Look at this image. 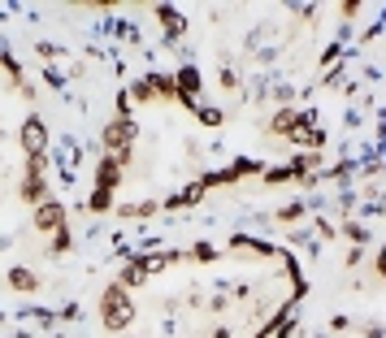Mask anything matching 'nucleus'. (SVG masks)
<instances>
[{
	"instance_id": "obj_1",
	"label": "nucleus",
	"mask_w": 386,
	"mask_h": 338,
	"mask_svg": "<svg viewBox=\"0 0 386 338\" xmlns=\"http://www.w3.org/2000/svg\"><path fill=\"white\" fill-rule=\"evenodd\" d=\"M100 321H104V330H126L135 321V303H131V291L118 282H109L104 286V295H100Z\"/></svg>"
},
{
	"instance_id": "obj_2",
	"label": "nucleus",
	"mask_w": 386,
	"mask_h": 338,
	"mask_svg": "<svg viewBox=\"0 0 386 338\" xmlns=\"http://www.w3.org/2000/svg\"><path fill=\"white\" fill-rule=\"evenodd\" d=\"M44 169H48V156H26L22 165V187H18V200L22 204H44L48 200V182H44Z\"/></svg>"
},
{
	"instance_id": "obj_3",
	"label": "nucleus",
	"mask_w": 386,
	"mask_h": 338,
	"mask_svg": "<svg viewBox=\"0 0 386 338\" xmlns=\"http://www.w3.org/2000/svg\"><path fill=\"white\" fill-rule=\"evenodd\" d=\"M139 139V126H135V118H113L100 131V143H104V152L109 156H122V152H131V143Z\"/></svg>"
},
{
	"instance_id": "obj_4",
	"label": "nucleus",
	"mask_w": 386,
	"mask_h": 338,
	"mask_svg": "<svg viewBox=\"0 0 386 338\" xmlns=\"http://www.w3.org/2000/svg\"><path fill=\"white\" fill-rule=\"evenodd\" d=\"M291 143H300L304 152H321V143H326V131L317 126V118L313 113H300L295 118V126H291V135H286Z\"/></svg>"
},
{
	"instance_id": "obj_5",
	"label": "nucleus",
	"mask_w": 386,
	"mask_h": 338,
	"mask_svg": "<svg viewBox=\"0 0 386 338\" xmlns=\"http://www.w3.org/2000/svg\"><path fill=\"white\" fill-rule=\"evenodd\" d=\"M131 165V152H122V156H100V165H95V187L100 191H118V182H122V169Z\"/></svg>"
},
{
	"instance_id": "obj_6",
	"label": "nucleus",
	"mask_w": 386,
	"mask_h": 338,
	"mask_svg": "<svg viewBox=\"0 0 386 338\" xmlns=\"http://www.w3.org/2000/svg\"><path fill=\"white\" fill-rule=\"evenodd\" d=\"M61 225H70L66 204H61V200H44V204L35 208V230H39V234H57Z\"/></svg>"
},
{
	"instance_id": "obj_7",
	"label": "nucleus",
	"mask_w": 386,
	"mask_h": 338,
	"mask_svg": "<svg viewBox=\"0 0 386 338\" xmlns=\"http://www.w3.org/2000/svg\"><path fill=\"white\" fill-rule=\"evenodd\" d=\"M22 152L26 156H44L48 152V126L39 113H30V118L22 122Z\"/></svg>"
},
{
	"instance_id": "obj_8",
	"label": "nucleus",
	"mask_w": 386,
	"mask_h": 338,
	"mask_svg": "<svg viewBox=\"0 0 386 338\" xmlns=\"http://www.w3.org/2000/svg\"><path fill=\"white\" fill-rule=\"evenodd\" d=\"M208 196V187L196 178V182H187L183 191H178V196H169V200H160V208H169V213H178V208H196L200 200Z\"/></svg>"
},
{
	"instance_id": "obj_9",
	"label": "nucleus",
	"mask_w": 386,
	"mask_h": 338,
	"mask_svg": "<svg viewBox=\"0 0 386 338\" xmlns=\"http://www.w3.org/2000/svg\"><path fill=\"white\" fill-rule=\"evenodd\" d=\"M148 282V256H131V261L122 265V278H118V286H126V291H131V286H143Z\"/></svg>"
},
{
	"instance_id": "obj_10",
	"label": "nucleus",
	"mask_w": 386,
	"mask_h": 338,
	"mask_svg": "<svg viewBox=\"0 0 386 338\" xmlns=\"http://www.w3.org/2000/svg\"><path fill=\"white\" fill-rule=\"evenodd\" d=\"M156 18H160V26H165V39H183V35H187V18H183L178 9L156 5Z\"/></svg>"
},
{
	"instance_id": "obj_11",
	"label": "nucleus",
	"mask_w": 386,
	"mask_h": 338,
	"mask_svg": "<svg viewBox=\"0 0 386 338\" xmlns=\"http://www.w3.org/2000/svg\"><path fill=\"white\" fill-rule=\"evenodd\" d=\"M5 282H9L18 295L39 291V273H35V269H22V265H18V269H9V273H5Z\"/></svg>"
},
{
	"instance_id": "obj_12",
	"label": "nucleus",
	"mask_w": 386,
	"mask_h": 338,
	"mask_svg": "<svg viewBox=\"0 0 386 338\" xmlns=\"http://www.w3.org/2000/svg\"><path fill=\"white\" fill-rule=\"evenodd\" d=\"M126 95H131L135 104H148V100H156V83H152V74L135 78V83H131V91H126Z\"/></svg>"
},
{
	"instance_id": "obj_13",
	"label": "nucleus",
	"mask_w": 386,
	"mask_h": 338,
	"mask_svg": "<svg viewBox=\"0 0 386 338\" xmlns=\"http://www.w3.org/2000/svg\"><path fill=\"white\" fill-rule=\"evenodd\" d=\"M295 118H300V113L295 109H278V113H273V118H269V135H291V126H295Z\"/></svg>"
},
{
	"instance_id": "obj_14",
	"label": "nucleus",
	"mask_w": 386,
	"mask_h": 338,
	"mask_svg": "<svg viewBox=\"0 0 386 338\" xmlns=\"http://www.w3.org/2000/svg\"><path fill=\"white\" fill-rule=\"evenodd\" d=\"M174 78H178L183 95H191V100L200 95V70H196V66H178V74H174Z\"/></svg>"
},
{
	"instance_id": "obj_15",
	"label": "nucleus",
	"mask_w": 386,
	"mask_h": 338,
	"mask_svg": "<svg viewBox=\"0 0 386 338\" xmlns=\"http://www.w3.org/2000/svg\"><path fill=\"white\" fill-rule=\"evenodd\" d=\"M230 173H235V178H261L265 165H261V160H252V156H239L235 165H230Z\"/></svg>"
},
{
	"instance_id": "obj_16",
	"label": "nucleus",
	"mask_w": 386,
	"mask_h": 338,
	"mask_svg": "<svg viewBox=\"0 0 386 338\" xmlns=\"http://www.w3.org/2000/svg\"><path fill=\"white\" fill-rule=\"evenodd\" d=\"M230 247H248V252H256V256H273V252H278L273 243H261V238H252V234H235Z\"/></svg>"
},
{
	"instance_id": "obj_17",
	"label": "nucleus",
	"mask_w": 386,
	"mask_h": 338,
	"mask_svg": "<svg viewBox=\"0 0 386 338\" xmlns=\"http://www.w3.org/2000/svg\"><path fill=\"white\" fill-rule=\"evenodd\" d=\"M109 208H113V191H100V187H95L91 200H87V213L100 217V213H109Z\"/></svg>"
},
{
	"instance_id": "obj_18",
	"label": "nucleus",
	"mask_w": 386,
	"mask_h": 338,
	"mask_svg": "<svg viewBox=\"0 0 386 338\" xmlns=\"http://www.w3.org/2000/svg\"><path fill=\"white\" fill-rule=\"evenodd\" d=\"M196 118H200V126H221L226 113H221L217 104H196Z\"/></svg>"
},
{
	"instance_id": "obj_19",
	"label": "nucleus",
	"mask_w": 386,
	"mask_h": 338,
	"mask_svg": "<svg viewBox=\"0 0 386 338\" xmlns=\"http://www.w3.org/2000/svg\"><path fill=\"white\" fill-rule=\"evenodd\" d=\"M156 208H160L156 200H143V204H126V208H118V213H122V217H152Z\"/></svg>"
},
{
	"instance_id": "obj_20",
	"label": "nucleus",
	"mask_w": 386,
	"mask_h": 338,
	"mask_svg": "<svg viewBox=\"0 0 386 338\" xmlns=\"http://www.w3.org/2000/svg\"><path fill=\"white\" fill-rule=\"evenodd\" d=\"M343 234L351 238V247H360V243H369V230H365V225H360V221H351V217L343 221Z\"/></svg>"
},
{
	"instance_id": "obj_21",
	"label": "nucleus",
	"mask_w": 386,
	"mask_h": 338,
	"mask_svg": "<svg viewBox=\"0 0 386 338\" xmlns=\"http://www.w3.org/2000/svg\"><path fill=\"white\" fill-rule=\"evenodd\" d=\"M261 178H265L269 187H278V182H295V173H291V165H278V169H265Z\"/></svg>"
},
{
	"instance_id": "obj_22",
	"label": "nucleus",
	"mask_w": 386,
	"mask_h": 338,
	"mask_svg": "<svg viewBox=\"0 0 386 338\" xmlns=\"http://www.w3.org/2000/svg\"><path fill=\"white\" fill-rule=\"evenodd\" d=\"M70 243H74V238H70V225H61V230L53 234V256H66Z\"/></svg>"
},
{
	"instance_id": "obj_23",
	"label": "nucleus",
	"mask_w": 386,
	"mask_h": 338,
	"mask_svg": "<svg viewBox=\"0 0 386 338\" xmlns=\"http://www.w3.org/2000/svg\"><path fill=\"white\" fill-rule=\"evenodd\" d=\"M187 256H191V261H217V247H213V243H196Z\"/></svg>"
},
{
	"instance_id": "obj_24",
	"label": "nucleus",
	"mask_w": 386,
	"mask_h": 338,
	"mask_svg": "<svg viewBox=\"0 0 386 338\" xmlns=\"http://www.w3.org/2000/svg\"><path fill=\"white\" fill-rule=\"evenodd\" d=\"M300 217H304V204H286L278 213V221H300Z\"/></svg>"
},
{
	"instance_id": "obj_25",
	"label": "nucleus",
	"mask_w": 386,
	"mask_h": 338,
	"mask_svg": "<svg viewBox=\"0 0 386 338\" xmlns=\"http://www.w3.org/2000/svg\"><path fill=\"white\" fill-rule=\"evenodd\" d=\"M339 9H343V18H356V13H360V5H356V0H343Z\"/></svg>"
},
{
	"instance_id": "obj_26",
	"label": "nucleus",
	"mask_w": 386,
	"mask_h": 338,
	"mask_svg": "<svg viewBox=\"0 0 386 338\" xmlns=\"http://www.w3.org/2000/svg\"><path fill=\"white\" fill-rule=\"evenodd\" d=\"M221 87H239V74L235 70H221Z\"/></svg>"
}]
</instances>
